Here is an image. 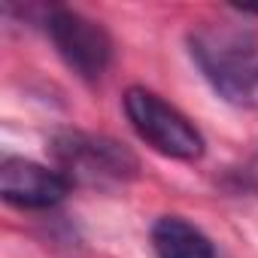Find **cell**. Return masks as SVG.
Listing matches in <instances>:
<instances>
[{"mask_svg": "<svg viewBox=\"0 0 258 258\" xmlns=\"http://www.w3.org/2000/svg\"><path fill=\"white\" fill-rule=\"evenodd\" d=\"M70 182L46 164L7 155L0 164V195L19 210H49L64 201Z\"/></svg>", "mask_w": 258, "mask_h": 258, "instance_id": "obj_5", "label": "cell"}, {"mask_svg": "<svg viewBox=\"0 0 258 258\" xmlns=\"http://www.w3.org/2000/svg\"><path fill=\"white\" fill-rule=\"evenodd\" d=\"M124 115L137 131V137L164 158L198 161L207 152V140L198 131V124L173 103H167L161 94L143 85L124 91Z\"/></svg>", "mask_w": 258, "mask_h": 258, "instance_id": "obj_3", "label": "cell"}, {"mask_svg": "<svg viewBox=\"0 0 258 258\" xmlns=\"http://www.w3.org/2000/svg\"><path fill=\"white\" fill-rule=\"evenodd\" d=\"M49 155L70 188H118L140 176V158L124 143L79 127L52 134Z\"/></svg>", "mask_w": 258, "mask_h": 258, "instance_id": "obj_2", "label": "cell"}, {"mask_svg": "<svg viewBox=\"0 0 258 258\" xmlns=\"http://www.w3.org/2000/svg\"><path fill=\"white\" fill-rule=\"evenodd\" d=\"M188 55L225 103L258 109V31L237 22L201 25L188 34Z\"/></svg>", "mask_w": 258, "mask_h": 258, "instance_id": "obj_1", "label": "cell"}, {"mask_svg": "<svg viewBox=\"0 0 258 258\" xmlns=\"http://www.w3.org/2000/svg\"><path fill=\"white\" fill-rule=\"evenodd\" d=\"M152 249L158 258H216L213 240L182 216H161L152 225Z\"/></svg>", "mask_w": 258, "mask_h": 258, "instance_id": "obj_6", "label": "cell"}, {"mask_svg": "<svg viewBox=\"0 0 258 258\" xmlns=\"http://www.w3.org/2000/svg\"><path fill=\"white\" fill-rule=\"evenodd\" d=\"M46 34L61 55V61L82 79L94 82L109 70L112 61V40L106 28L79 10L52 7L46 13Z\"/></svg>", "mask_w": 258, "mask_h": 258, "instance_id": "obj_4", "label": "cell"}]
</instances>
